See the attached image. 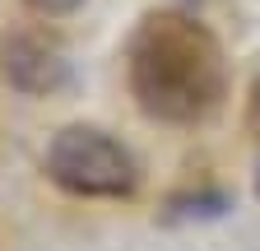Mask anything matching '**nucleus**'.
Returning a JSON list of instances; mask_svg holds the SVG:
<instances>
[{
    "instance_id": "20e7f679",
    "label": "nucleus",
    "mask_w": 260,
    "mask_h": 251,
    "mask_svg": "<svg viewBox=\"0 0 260 251\" xmlns=\"http://www.w3.org/2000/svg\"><path fill=\"white\" fill-rule=\"evenodd\" d=\"M233 209V196L218 191V186H205V191H181L162 205V218L168 224H186V218H218Z\"/></svg>"
},
{
    "instance_id": "7ed1b4c3",
    "label": "nucleus",
    "mask_w": 260,
    "mask_h": 251,
    "mask_svg": "<svg viewBox=\"0 0 260 251\" xmlns=\"http://www.w3.org/2000/svg\"><path fill=\"white\" fill-rule=\"evenodd\" d=\"M0 75L10 79V88L19 93H32V98H42V93H56L70 84V66H65V56L38 38L28 33H14L0 42Z\"/></svg>"
},
{
    "instance_id": "0eeeda50",
    "label": "nucleus",
    "mask_w": 260,
    "mask_h": 251,
    "mask_svg": "<svg viewBox=\"0 0 260 251\" xmlns=\"http://www.w3.org/2000/svg\"><path fill=\"white\" fill-rule=\"evenodd\" d=\"M255 196H260V177H255Z\"/></svg>"
},
{
    "instance_id": "423d86ee",
    "label": "nucleus",
    "mask_w": 260,
    "mask_h": 251,
    "mask_svg": "<svg viewBox=\"0 0 260 251\" xmlns=\"http://www.w3.org/2000/svg\"><path fill=\"white\" fill-rule=\"evenodd\" d=\"M251 116L260 121V75H255V84H251Z\"/></svg>"
},
{
    "instance_id": "f03ea898",
    "label": "nucleus",
    "mask_w": 260,
    "mask_h": 251,
    "mask_svg": "<svg viewBox=\"0 0 260 251\" xmlns=\"http://www.w3.org/2000/svg\"><path fill=\"white\" fill-rule=\"evenodd\" d=\"M47 177L70 196L121 200L140 186L135 159L98 125H65L47 144Z\"/></svg>"
},
{
    "instance_id": "f257e3e1",
    "label": "nucleus",
    "mask_w": 260,
    "mask_h": 251,
    "mask_svg": "<svg viewBox=\"0 0 260 251\" xmlns=\"http://www.w3.org/2000/svg\"><path fill=\"white\" fill-rule=\"evenodd\" d=\"M125 84L144 116L195 125L218 112L228 93V60L209 28L177 10L144 14L125 42Z\"/></svg>"
},
{
    "instance_id": "39448f33",
    "label": "nucleus",
    "mask_w": 260,
    "mask_h": 251,
    "mask_svg": "<svg viewBox=\"0 0 260 251\" xmlns=\"http://www.w3.org/2000/svg\"><path fill=\"white\" fill-rule=\"evenodd\" d=\"M23 5L32 10V14H47V19H60V14H75L84 0H23Z\"/></svg>"
}]
</instances>
